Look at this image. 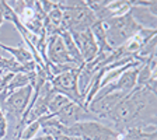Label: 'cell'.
<instances>
[{"instance_id":"ac0fdd59","label":"cell","mask_w":157,"mask_h":140,"mask_svg":"<svg viewBox=\"0 0 157 140\" xmlns=\"http://www.w3.org/2000/svg\"><path fill=\"white\" fill-rule=\"evenodd\" d=\"M31 140H55L52 136H46V134H44V136H41V137H34V139H31Z\"/></svg>"},{"instance_id":"d6986e66","label":"cell","mask_w":157,"mask_h":140,"mask_svg":"<svg viewBox=\"0 0 157 140\" xmlns=\"http://www.w3.org/2000/svg\"><path fill=\"white\" fill-rule=\"evenodd\" d=\"M115 140H129V139H126V137H125V136H122V134H119V133H118V136L115 137Z\"/></svg>"},{"instance_id":"7c38bea8","label":"cell","mask_w":157,"mask_h":140,"mask_svg":"<svg viewBox=\"0 0 157 140\" xmlns=\"http://www.w3.org/2000/svg\"><path fill=\"white\" fill-rule=\"evenodd\" d=\"M59 35L62 36L63 44H65V48H66V51H67V55L70 56V59H72L76 65H78V66L83 65L84 62H83V58H82V55H80V52H78L77 46H76L72 34L69 32V31H62Z\"/></svg>"},{"instance_id":"44dd1931","label":"cell","mask_w":157,"mask_h":140,"mask_svg":"<svg viewBox=\"0 0 157 140\" xmlns=\"http://www.w3.org/2000/svg\"><path fill=\"white\" fill-rule=\"evenodd\" d=\"M3 73H4V70H2V69H0V76L3 74Z\"/></svg>"},{"instance_id":"ffe728a7","label":"cell","mask_w":157,"mask_h":140,"mask_svg":"<svg viewBox=\"0 0 157 140\" xmlns=\"http://www.w3.org/2000/svg\"><path fill=\"white\" fill-rule=\"evenodd\" d=\"M4 23V20H3V16H2V13H0V27H2V24Z\"/></svg>"},{"instance_id":"4fadbf2b","label":"cell","mask_w":157,"mask_h":140,"mask_svg":"<svg viewBox=\"0 0 157 140\" xmlns=\"http://www.w3.org/2000/svg\"><path fill=\"white\" fill-rule=\"evenodd\" d=\"M0 48L9 52L10 55H13V59L17 60L20 65H24V63L29 62V60H34L33 55L29 52V49L24 48V46L18 45V46H9V45H4V44L0 42Z\"/></svg>"},{"instance_id":"5bb4252c","label":"cell","mask_w":157,"mask_h":140,"mask_svg":"<svg viewBox=\"0 0 157 140\" xmlns=\"http://www.w3.org/2000/svg\"><path fill=\"white\" fill-rule=\"evenodd\" d=\"M70 102L72 101H70L67 97L56 93V94H53V97L51 98V101L48 102V114L55 116V115H58L60 111H63Z\"/></svg>"},{"instance_id":"3957f363","label":"cell","mask_w":157,"mask_h":140,"mask_svg":"<svg viewBox=\"0 0 157 140\" xmlns=\"http://www.w3.org/2000/svg\"><path fill=\"white\" fill-rule=\"evenodd\" d=\"M67 136L80 140H115L118 133L108 125L100 121L78 122L66 129Z\"/></svg>"},{"instance_id":"7402d4cb","label":"cell","mask_w":157,"mask_h":140,"mask_svg":"<svg viewBox=\"0 0 157 140\" xmlns=\"http://www.w3.org/2000/svg\"><path fill=\"white\" fill-rule=\"evenodd\" d=\"M77 140H80V139H77Z\"/></svg>"},{"instance_id":"9a60e30c","label":"cell","mask_w":157,"mask_h":140,"mask_svg":"<svg viewBox=\"0 0 157 140\" xmlns=\"http://www.w3.org/2000/svg\"><path fill=\"white\" fill-rule=\"evenodd\" d=\"M41 131V121L36 119V121L31 122V123H27L23 127V131L20 133L18 140H31L36 136V133Z\"/></svg>"},{"instance_id":"8992f818","label":"cell","mask_w":157,"mask_h":140,"mask_svg":"<svg viewBox=\"0 0 157 140\" xmlns=\"http://www.w3.org/2000/svg\"><path fill=\"white\" fill-rule=\"evenodd\" d=\"M46 58L49 60V65H76L67 55L60 35L46 36Z\"/></svg>"},{"instance_id":"ba28073f","label":"cell","mask_w":157,"mask_h":140,"mask_svg":"<svg viewBox=\"0 0 157 140\" xmlns=\"http://www.w3.org/2000/svg\"><path fill=\"white\" fill-rule=\"evenodd\" d=\"M75 39V44L77 46L78 52L83 58V62L88 63L94 60L98 56V46L95 44V39L93 36L90 29L86 31H78V32H70Z\"/></svg>"},{"instance_id":"30bf717a","label":"cell","mask_w":157,"mask_h":140,"mask_svg":"<svg viewBox=\"0 0 157 140\" xmlns=\"http://www.w3.org/2000/svg\"><path fill=\"white\" fill-rule=\"evenodd\" d=\"M91 31L93 36L95 39V44L98 46V53H111L114 49H111V46L108 45L107 42V32H105V28H104V24L102 21H95L93 24V27L90 28Z\"/></svg>"},{"instance_id":"2e32d148","label":"cell","mask_w":157,"mask_h":140,"mask_svg":"<svg viewBox=\"0 0 157 140\" xmlns=\"http://www.w3.org/2000/svg\"><path fill=\"white\" fill-rule=\"evenodd\" d=\"M7 133V119L6 115L3 114L2 108H0V140H3Z\"/></svg>"},{"instance_id":"7a4b0ae2","label":"cell","mask_w":157,"mask_h":140,"mask_svg":"<svg viewBox=\"0 0 157 140\" xmlns=\"http://www.w3.org/2000/svg\"><path fill=\"white\" fill-rule=\"evenodd\" d=\"M102 24H104L105 32H107V42L111 46V49H117L122 46L140 29V27L131 17L129 11L122 14V16L105 20V21H102Z\"/></svg>"},{"instance_id":"9c48e42d","label":"cell","mask_w":157,"mask_h":140,"mask_svg":"<svg viewBox=\"0 0 157 140\" xmlns=\"http://www.w3.org/2000/svg\"><path fill=\"white\" fill-rule=\"evenodd\" d=\"M157 6L154 7H140L133 6L129 9V14L133 18V21L140 27L147 29H157Z\"/></svg>"},{"instance_id":"5b68a950","label":"cell","mask_w":157,"mask_h":140,"mask_svg":"<svg viewBox=\"0 0 157 140\" xmlns=\"http://www.w3.org/2000/svg\"><path fill=\"white\" fill-rule=\"evenodd\" d=\"M126 95H128L126 93L114 91V93H111V94L104 95V97L100 98V100H93V101L87 105V111L94 115L98 121H102V119H105V118L119 105V102H121Z\"/></svg>"},{"instance_id":"8fae6325","label":"cell","mask_w":157,"mask_h":140,"mask_svg":"<svg viewBox=\"0 0 157 140\" xmlns=\"http://www.w3.org/2000/svg\"><path fill=\"white\" fill-rule=\"evenodd\" d=\"M34 83H35V73H16L4 90H7V93L10 94L27 85H34Z\"/></svg>"},{"instance_id":"6da1fadb","label":"cell","mask_w":157,"mask_h":140,"mask_svg":"<svg viewBox=\"0 0 157 140\" xmlns=\"http://www.w3.org/2000/svg\"><path fill=\"white\" fill-rule=\"evenodd\" d=\"M157 98L156 94L143 87H135L119 102L117 108L105 119L108 126L117 133H121L129 127H144L156 125L157 119Z\"/></svg>"},{"instance_id":"277c9868","label":"cell","mask_w":157,"mask_h":140,"mask_svg":"<svg viewBox=\"0 0 157 140\" xmlns=\"http://www.w3.org/2000/svg\"><path fill=\"white\" fill-rule=\"evenodd\" d=\"M80 67V66H78ZM78 67L73 69V70H67L63 72L58 76H53L51 80L53 90L59 94L67 97L69 100L75 104L83 105L84 107V100L78 93V87H77V77H78Z\"/></svg>"},{"instance_id":"e0dca14e","label":"cell","mask_w":157,"mask_h":140,"mask_svg":"<svg viewBox=\"0 0 157 140\" xmlns=\"http://www.w3.org/2000/svg\"><path fill=\"white\" fill-rule=\"evenodd\" d=\"M55 140H77L76 137H72V136H67V134H62V136L56 137Z\"/></svg>"},{"instance_id":"52a82bcc","label":"cell","mask_w":157,"mask_h":140,"mask_svg":"<svg viewBox=\"0 0 157 140\" xmlns=\"http://www.w3.org/2000/svg\"><path fill=\"white\" fill-rule=\"evenodd\" d=\"M55 118L66 127H70L73 125L78 123V122L84 121H98L94 115L87 111V108H84L83 105L75 104V102H70L63 111L55 115Z\"/></svg>"}]
</instances>
